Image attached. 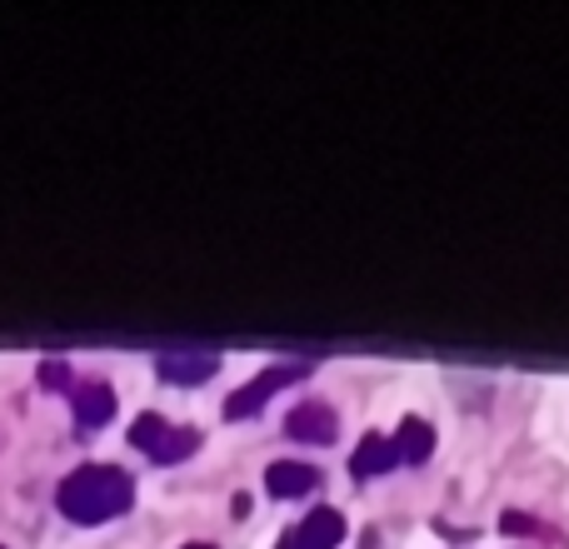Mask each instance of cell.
Instances as JSON below:
<instances>
[{"label": "cell", "instance_id": "cell-4", "mask_svg": "<svg viewBox=\"0 0 569 549\" xmlns=\"http://www.w3.org/2000/svg\"><path fill=\"white\" fill-rule=\"evenodd\" d=\"M156 370L170 385H206L220 370V355L216 350H160Z\"/></svg>", "mask_w": 569, "mask_h": 549}, {"label": "cell", "instance_id": "cell-1", "mask_svg": "<svg viewBox=\"0 0 569 549\" xmlns=\"http://www.w3.org/2000/svg\"><path fill=\"white\" fill-rule=\"evenodd\" d=\"M130 500H136V480L126 470H116V465H80L76 475L60 480V495H56L60 515L76 525L116 520V515L130 510Z\"/></svg>", "mask_w": 569, "mask_h": 549}, {"label": "cell", "instance_id": "cell-2", "mask_svg": "<svg viewBox=\"0 0 569 549\" xmlns=\"http://www.w3.org/2000/svg\"><path fill=\"white\" fill-rule=\"evenodd\" d=\"M130 445H136L140 455H150L156 465H180L200 450V430H180V425L160 420V415H140V420L130 425Z\"/></svg>", "mask_w": 569, "mask_h": 549}, {"label": "cell", "instance_id": "cell-9", "mask_svg": "<svg viewBox=\"0 0 569 549\" xmlns=\"http://www.w3.org/2000/svg\"><path fill=\"white\" fill-rule=\"evenodd\" d=\"M395 455H400V465H425L435 455V430L420 415H405L400 420V430H395Z\"/></svg>", "mask_w": 569, "mask_h": 549}, {"label": "cell", "instance_id": "cell-14", "mask_svg": "<svg viewBox=\"0 0 569 549\" xmlns=\"http://www.w3.org/2000/svg\"><path fill=\"white\" fill-rule=\"evenodd\" d=\"M0 549H6V545H0Z\"/></svg>", "mask_w": 569, "mask_h": 549}, {"label": "cell", "instance_id": "cell-6", "mask_svg": "<svg viewBox=\"0 0 569 549\" xmlns=\"http://www.w3.org/2000/svg\"><path fill=\"white\" fill-rule=\"evenodd\" d=\"M345 540V520L335 510H315L295 525L290 535L280 540V549H335Z\"/></svg>", "mask_w": 569, "mask_h": 549}, {"label": "cell", "instance_id": "cell-12", "mask_svg": "<svg viewBox=\"0 0 569 549\" xmlns=\"http://www.w3.org/2000/svg\"><path fill=\"white\" fill-rule=\"evenodd\" d=\"M505 530L520 535V530H530V520H525V515H505Z\"/></svg>", "mask_w": 569, "mask_h": 549}, {"label": "cell", "instance_id": "cell-3", "mask_svg": "<svg viewBox=\"0 0 569 549\" xmlns=\"http://www.w3.org/2000/svg\"><path fill=\"white\" fill-rule=\"evenodd\" d=\"M305 375H310V365H270V370H260L256 380L240 385V390L226 400V420H246V415H260L270 395H280L284 385L305 380Z\"/></svg>", "mask_w": 569, "mask_h": 549}, {"label": "cell", "instance_id": "cell-5", "mask_svg": "<svg viewBox=\"0 0 569 549\" xmlns=\"http://www.w3.org/2000/svg\"><path fill=\"white\" fill-rule=\"evenodd\" d=\"M290 440H305V445H330L340 435V415L330 410L325 400H310V405H295L290 420H284Z\"/></svg>", "mask_w": 569, "mask_h": 549}, {"label": "cell", "instance_id": "cell-10", "mask_svg": "<svg viewBox=\"0 0 569 549\" xmlns=\"http://www.w3.org/2000/svg\"><path fill=\"white\" fill-rule=\"evenodd\" d=\"M395 465H400V455H395V440H385V435H365V445L350 455V470L360 475V480H375V475H390Z\"/></svg>", "mask_w": 569, "mask_h": 549}, {"label": "cell", "instance_id": "cell-7", "mask_svg": "<svg viewBox=\"0 0 569 549\" xmlns=\"http://www.w3.org/2000/svg\"><path fill=\"white\" fill-rule=\"evenodd\" d=\"M315 485H320V470H315V465H300V460H280L266 470V490L276 495V500H300V495H310Z\"/></svg>", "mask_w": 569, "mask_h": 549}, {"label": "cell", "instance_id": "cell-13", "mask_svg": "<svg viewBox=\"0 0 569 549\" xmlns=\"http://www.w3.org/2000/svg\"><path fill=\"white\" fill-rule=\"evenodd\" d=\"M186 549H216V545H186Z\"/></svg>", "mask_w": 569, "mask_h": 549}, {"label": "cell", "instance_id": "cell-11", "mask_svg": "<svg viewBox=\"0 0 569 549\" xmlns=\"http://www.w3.org/2000/svg\"><path fill=\"white\" fill-rule=\"evenodd\" d=\"M40 385H50V390H60V385H70V375H66V365H60V360H50V365H40Z\"/></svg>", "mask_w": 569, "mask_h": 549}, {"label": "cell", "instance_id": "cell-8", "mask_svg": "<svg viewBox=\"0 0 569 549\" xmlns=\"http://www.w3.org/2000/svg\"><path fill=\"white\" fill-rule=\"evenodd\" d=\"M76 420L80 430H100V425L116 420V390L106 380H90V385H76Z\"/></svg>", "mask_w": 569, "mask_h": 549}]
</instances>
